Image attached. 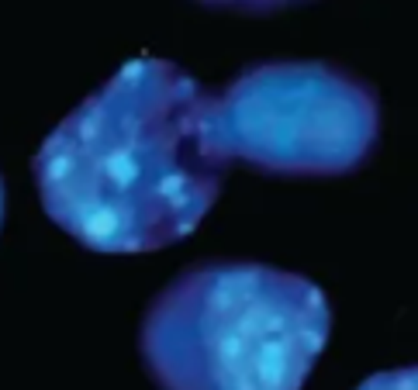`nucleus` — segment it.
Segmentation results:
<instances>
[{"mask_svg": "<svg viewBox=\"0 0 418 390\" xmlns=\"http://www.w3.org/2000/svg\"><path fill=\"white\" fill-rule=\"evenodd\" d=\"M208 97L169 59L125 63L32 159L45 214L93 252H152L187 238L228 169L208 138Z\"/></svg>", "mask_w": 418, "mask_h": 390, "instance_id": "f257e3e1", "label": "nucleus"}, {"mask_svg": "<svg viewBox=\"0 0 418 390\" xmlns=\"http://www.w3.org/2000/svg\"><path fill=\"white\" fill-rule=\"evenodd\" d=\"M329 328L315 280L263 263H201L149 304L138 352L163 390H301Z\"/></svg>", "mask_w": 418, "mask_h": 390, "instance_id": "f03ea898", "label": "nucleus"}, {"mask_svg": "<svg viewBox=\"0 0 418 390\" xmlns=\"http://www.w3.org/2000/svg\"><path fill=\"white\" fill-rule=\"evenodd\" d=\"M380 135L377 93L325 63L249 66L208 97V138L228 166L270 176H342Z\"/></svg>", "mask_w": 418, "mask_h": 390, "instance_id": "7ed1b4c3", "label": "nucleus"}, {"mask_svg": "<svg viewBox=\"0 0 418 390\" xmlns=\"http://www.w3.org/2000/svg\"><path fill=\"white\" fill-rule=\"evenodd\" d=\"M356 390H418V377L415 366H401V370H384L367 377Z\"/></svg>", "mask_w": 418, "mask_h": 390, "instance_id": "20e7f679", "label": "nucleus"}, {"mask_svg": "<svg viewBox=\"0 0 418 390\" xmlns=\"http://www.w3.org/2000/svg\"><path fill=\"white\" fill-rule=\"evenodd\" d=\"M204 7H221V11H239V14H273L280 7H294L304 0H197Z\"/></svg>", "mask_w": 418, "mask_h": 390, "instance_id": "39448f33", "label": "nucleus"}, {"mask_svg": "<svg viewBox=\"0 0 418 390\" xmlns=\"http://www.w3.org/2000/svg\"><path fill=\"white\" fill-rule=\"evenodd\" d=\"M0 221H4V180H0Z\"/></svg>", "mask_w": 418, "mask_h": 390, "instance_id": "423d86ee", "label": "nucleus"}]
</instances>
